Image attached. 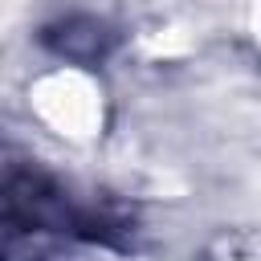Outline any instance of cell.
<instances>
[{
    "label": "cell",
    "mask_w": 261,
    "mask_h": 261,
    "mask_svg": "<svg viewBox=\"0 0 261 261\" xmlns=\"http://www.w3.org/2000/svg\"><path fill=\"white\" fill-rule=\"evenodd\" d=\"M41 45H45L49 53L73 61V65H98V61H106V57L114 53L118 33H114L106 20H98V16L73 12V16H61V20L45 24Z\"/></svg>",
    "instance_id": "6da1fadb"
}]
</instances>
